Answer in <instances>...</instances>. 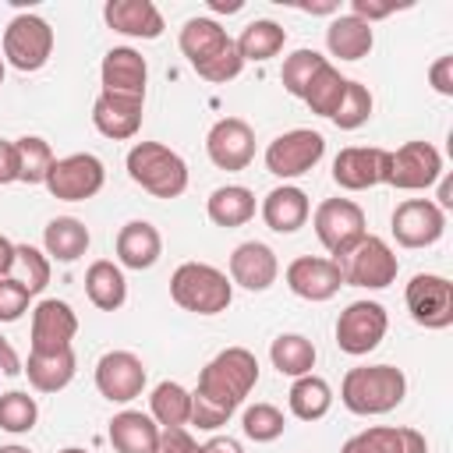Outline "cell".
<instances>
[{
  "instance_id": "cell-6",
  "label": "cell",
  "mask_w": 453,
  "mask_h": 453,
  "mask_svg": "<svg viewBox=\"0 0 453 453\" xmlns=\"http://www.w3.org/2000/svg\"><path fill=\"white\" fill-rule=\"evenodd\" d=\"M311 226H315V237L322 241V248L333 258H343L368 234L365 209L357 202H350V198H326V202H319V209L311 216Z\"/></svg>"
},
{
  "instance_id": "cell-56",
  "label": "cell",
  "mask_w": 453,
  "mask_h": 453,
  "mask_svg": "<svg viewBox=\"0 0 453 453\" xmlns=\"http://www.w3.org/2000/svg\"><path fill=\"white\" fill-rule=\"evenodd\" d=\"M0 85H4V57H0Z\"/></svg>"
},
{
  "instance_id": "cell-15",
  "label": "cell",
  "mask_w": 453,
  "mask_h": 453,
  "mask_svg": "<svg viewBox=\"0 0 453 453\" xmlns=\"http://www.w3.org/2000/svg\"><path fill=\"white\" fill-rule=\"evenodd\" d=\"M333 180L343 191H368L389 180V149L375 145H347L333 159Z\"/></svg>"
},
{
  "instance_id": "cell-51",
  "label": "cell",
  "mask_w": 453,
  "mask_h": 453,
  "mask_svg": "<svg viewBox=\"0 0 453 453\" xmlns=\"http://www.w3.org/2000/svg\"><path fill=\"white\" fill-rule=\"evenodd\" d=\"M11 269H14V241L0 234V280L11 276Z\"/></svg>"
},
{
  "instance_id": "cell-10",
  "label": "cell",
  "mask_w": 453,
  "mask_h": 453,
  "mask_svg": "<svg viewBox=\"0 0 453 453\" xmlns=\"http://www.w3.org/2000/svg\"><path fill=\"white\" fill-rule=\"evenodd\" d=\"M389 329V315L379 301H350L336 319V347L350 357L372 354Z\"/></svg>"
},
{
  "instance_id": "cell-24",
  "label": "cell",
  "mask_w": 453,
  "mask_h": 453,
  "mask_svg": "<svg viewBox=\"0 0 453 453\" xmlns=\"http://www.w3.org/2000/svg\"><path fill=\"white\" fill-rule=\"evenodd\" d=\"M308 216H311V202L294 184H280L262 198V219L273 234H294L308 223Z\"/></svg>"
},
{
  "instance_id": "cell-30",
  "label": "cell",
  "mask_w": 453,
  "mask_h": 453,
  "mask_svg": "<svg viewBox=\"0 0 453 453\" xmlns=\"http://www.w3.org/2000/svg\"><path fill=\"white\" fill-rule=\"evenodd\" d=\"M85 294L88 301L99 308V311H117L124 308L127 301V280H124V269L110 258H99L88 265L85 273Z\"/></svg>"
},
{
  "instance_id": "cell-11",
  "label": "cell",
  "mask_w": 453,
  "mask_h": 453,
  "mask_svg": "<svg viewBox=\"0 0 453 453\" xmlns=\"http://www.w3.org/2000/svg\"><path fill=\"white\" fill-rule=\"evenodd\" d=\"M403 301H407V311L418 326H425V329L453 326V283L446 276H435V273L411 276Z\"/></svg>"
},
{
  "instance_id": "cell-39",
  "label": "cell",
  "mask_w": 453,
  "mask_h": 453,
  "mask_svg": "<svg viewBox=\"0 0 453 453\" xmlns=\"http://www.w3.org/2000/svg\"><path fill=\"white\" fill-rule=\"evenodd\" d=\"M39 421V403L35 396H28L25 389H11V393H0V428L11 432V435H25L32 432Z\"/></svg>"
},
{
  "instance_id": "cell-2",
  "label": "cell",
  "mask_w": 453,
  "mask_h": 453,
  "mask_svg": "<svg viewBox=\"0 0 453 453\" xmlns=\"http://www.w3.org/2000/svg\"><path fill=\"white\" fill-rule=\"evenodd\" d=\"M403 396H407V379L393 365H361V368H350L340 382L343 407L361 418L389 414L393 407L403 403Z\"/></svg>"
},
{
  "instance_id": "cell-8",
  "label": "cell",
  "mask_w": 453,
  "mask_h": 453,
  "mask_svg": "<svg viewBox=\"0 0 453 453\" xmlns=\"http://www.w3.org/2000/svg\"><path fill=\"white\" fill-rule=\"evenodd\" d=\"M42 184L60 202H85V198H92V195L103 191L106 166L92 152H71V156L53 159V166H50V173H46Z\"/></svg>"
},
{
  "instance_id": "cell-26",
  "label": "cell",
  "mask_w": 453,
  "mask_h": 453,
  "mask_svg": "<svg viewBox=\"0 0 453 453\" xmlns=\"http://www.w3.org/2000/svg\"><path fill=\"white\" fill-rule=\"evenodd\" d=\"M234 39L226 35V28L216 21V18H188L184 28H180V53L188 57V64L198 71L202 64H209L212 57H219Z\"/></svg>"
},
{
  "instance_id": "cell-36",
  "label": "cell",
  "mask_w": 453,
  "mask_h": 453,
  "mask_svg": "<svg viewBox=\"0 0 453 453\" xmlns=\"http://www.w3.org/2000/svg\"><path fill=\"white\" fill-rule=\"evenodd\" d=\"M149 414L159 428H180L191 421V393L180 382H159L149 396Z\"/></svg>"
},
{
  "instance_id": "cell-25",
  "label": "cell",
  "mask_w": 453,
  "mask_h": 453,
  "mask_svg": "<svg viewBox=\"0 0 453 453\" xmlns=\"http://www.w3.org/2000/svg\"><path fill=\"white\" fill-rule=\"evenodd\" d=\"M163 255V237L149 219H131L117 234V262L124 269H152Z\"/></svg>"
},
{
  "instance_id": "cell-47",
  "label": "cell",
  "mask_w": 453,
  "mask_h": 453,
  "mask_svg": "<svg viewBox=\"0 0 453 453\" xmlns=\"http://www.w3.org/2000/svg\"><path fill=\"white\" fill-rule=\"evenodd\" d=\"M396 11V4H375V0H350V14L361 18L365 25H375L382 18H389Z\"/></svg>"
},
{
  "instance_id": "cell-21",
  "label": "cell",
  "mask_w": 453,
  "mask_h": 453,
  "mask_svg": "<svg viewBox=\"0 0 453 453\" xmlns=\"http://www.w3.org/2000/svg\"><path fill=\"white\" fill-rule=\"evenodd\" d=\"M99 78H103V92L145 99L149 64H145V57H142L138 50H131V46H113V50H106V57H103Z\"/></svg>"
},
{
  "instance_id": "cell-16",
  "label": "cell",
  "mask_w": 453,
  "mask_h": 453,
  "mask_svg": "<svg viewBox=\"0 0 453 453\" xmlns=\"http://www.w3.org/2000/svg\"><path fill=\"white\" fill-rule=\"evenodd\" d=\"M205 152L219 170H244L255 159V131L241 117H219L205 134Z\"/></svg>"
},
{
  "instance_id": "cell-1",
  "label": "cell",
  "mask_w": 453,
  "mask_h": 453,
  "mask_svg": "<svg viewBox=\"0 0 453 453\" xmlns=\"http://www.w3.org/2000/svg\"><path fill=\"white\" fill-rule=\"evenodd\" d=\"M255 386H258V357L248 347H226L198 372L195 396L219 407L223 414H234Z\"/></svg>"
},
{
  "instance_id": "cell-3",
  "label": "cell",
  "mask_w": 453,
  "mask_h": 453,
  "mask_svg": "<svg viewBox=\"0 0 453 453\" xmlns=\"http://www.w3.org/2000/svg\"><path fill=\"white\" fill-rule=\"evenodd\" d=\"M170 297L191 315H219L234 301V283L209 262H180L170 276Z\"/></svg>"
},
{
  "instance_id": "cell-54",
  "label": "cell",
  "mask_w": 453,
  "mask_h": 453,
  "mask_svg": "<svg viewBox=\"0 0 453 453\" xmlns=\"http://www.w3.org/2000/svg\"><path fill=\"white\" fill-rule=\"evenodd\" d=\"M0 453H32V449H25V446H0Z\"/></svg>"
},
{
  "instance_id": "cell-48",
  "label": "cell",
  "mask_w": 453,
  "mask_h": 453,
  "mask_svg": "<svg viewBox=\"0 0 453 453\" xmlns=\"http://www.w3.org/2000/svg\"><path fill=\"white\" fill-rule=\"evenodd\" d=\"M18 180V149L14 142L0 138V184H14Z\"/></svg>"
},
{
  "instance_id": "cell-32",
  "label": "cell",
  "mask_w": 453,
  "mask_h": 453,
  "mask_svg": "<svg viewBox=\"0 0 453 453\" xmlns=\"http://www.w3.org/2000/svg\"><path fill=\"white\" fill-rule=\"evenodd\" d=\"M205 212H209V219L216 226H226V230L244 226L255 216V195L244 184H223V188H216L209 195Z\"/></svg>"
},
{
  "instance_id": "cell-4",
  "label": "cell",
  "mask_w": 453,
  "mask_h": 453,
  "mask_svg": "<svg viewBox=\"0 0 453 453\" xmlns=\"http://www.w3.org/2000/svg\"><path fill=\"white\" fill-rule=\"evenodd\" d=\"M127 177L152 198H177L188 191V163L163 142H138L127 152Z\"/></svg>"
},
{
  "instance_id": "cell-49",
  "label": "cell",
  "mask_w": 453,
  "mask_h": 453,
  "mask_svg": "<svg viewBox=\"0 0 453 453\" xmlns=\"http://www.w3.org/2000/svg\"><path fill=\"white\" fill-rule=\"evenodd\" d=\"M25 365H21V357L14 354V347L7 343V336H0V372L4 375H18Z\"/></svg>"
},
{
  "instance_id": "cell-12",
  "label": "cell",
  "mask_w": 453,
  "mask_h": 453,
  "mask_svg": "<svg viewBox=\"0 0 453 453\" xmlns=\"http://www.w3.org/2000/svg\"><path fill=\"white\" fill-rule=\"evenodd\" d=\"M442 177V156L432 142H403L389 152V188L400 191H425Z\"/></svg>"
},
{
  "instance_id": "cell-34",
  "label": "cell",
  "mask_w": 453,
  "mask_h": 453,
  "mask_svg": "<svg viewBox=\"0 0 453 453\" xmlns=\"http://www.w3.org/2000/svg\"><path fill=\"white\" fill-rule=\"evenodd\" d=\"M234 42H237V53H241L244 64H248V60L262 64V60H273V57L283 50L287 32H283V25H276V21H269V18H255V21L244 25V32H241Z\"/></svg>"
},
{
  "instance_id": "cell-13",
  "label": "cell",
  "mask_w": 453,
  "mask_h": 453,
  "mask_svg": "<svg viewBox=\"0 0 453 453\" xmlns=\"http://www.w3.org/2000/svg\"><path fill=\"white\" fill-rule=\"evenodd\" d=\"M393 237L400 248H432L446 234V212L432 198H407L393 209Z\"/></svg>"
},
{
  "instance_id": "cell-40",
  "label": "cell",
  "mask_w": 453,
  "mask_h": 453,
  "mask_svg": "<svg viewBox=\"0 0 453 453\" xmlns=\"http://www.w3.org/2000/svg\"><path fill=\"white\" fill-rule=\"evenodd\" d=\"M372 110H375V99H372V92H368L361 81H350V78H347L343 99H340V106H336V113H333L329 120H333L340 131H357L361 124H368Z\"/></svg>"
},
{
  "instance_id": "cell-18",
  "label": "cell",
  "mask_w": 453,
  "mask_h": 453,
  "mask_svg": "<svg viewBox=\"0 0 453 453\" xmlns=\"http://www.w3.org/2000/svg\"><path fill=\"white\" fill-rule=\"evenodd\" d=\"M287 287L290 294H297L301 301H329L340 287V265L336 258H319V255H301L287 265Z\"/></svg>"
},
{
  "instance_id": "cell-29",
  "label": "cell",
  "mask_w": 453,
  "mask_h": 453,
  "mask_svg": "<svg viewBox=\"0 0 453 453\" xmlns=\"http://www.w3.org/2000/svg\"><path fill=\"white\" fill-rule=\"evenodd\" d=\"M326 46H329V53L340 57V60H361V57L372 53L375 32H372V25H365V21L354 18V14H336V18L329 21V28H326Z\"/></svg>"
},
{
  "instance_id": "cell-28",
  "label": "cell",
  "mask_w": 453,
  "mask_h": 453,
  "mask_svg": "<svg viewBox=\"0 0 453 453\" xmlns=\"http://www.w3.org/2000/svg\"><path fill=\"white\" fill-rule=\"evenodd\" d=\"M74 368H78V361H74V350L67 347V350H53V354L28 350V365L21 372L28 375L32 389H39V393H60L64 386H71Z\"/></svg>"
},
{
  "instance_id": "cell-5",
  "label": "cell",
  "mask_w": 453,
  "mask_h": 453,
  "mask_svg": "<svg viewBox=\"0 0 453 453\" xmlns=\"http://www.w3.org/2000/svg\"><path fill=\"white\" fill-rule=\"evenodd\" d=\"M336 265H340L343 283L365 287V290H382L400 273V262H396L393 248L375 234H365L343 258H336Z\"/></svg>"
},
{
  "instance_id": "cell-52",
  "label": "cell",
  "mask_w": 453,
  "mask_h": 453,
  "mask_svg": "<svg viewBox=\"0 0 453 453\" xmlns=\"http://www.w3.org/2000/svg\"><path fill=\"white\" fill-rule=\"evenodd\" d=\"M209 7L219 11V14H223V11H226V14H237L244 4H241V0H230V4H226V0H209Z\"/></svg>"
},
{
  "instance_id": "cell-44",
  "label": "cell",
  "mask_w": 453,
  "mask_h": 453,
  "mask_svg": "<svg viewBox=\"0 0 453 453\" xmlns=\"http://www.w3.org/2000/svg\"><path fill=\"white\" fill-rule=\"evenodd\" d=\"M28 301H32V294L14 276L0 280V322H18L28 311Z\"/></svg>"
},
{
  "instance_id": "cell-20",
  "label": "cell",
  "mask_w": 453,
  "mask_h": 453,
  "mask_svg": "<svg viewBox=\"0 0 453 453\" xmlns=\"http://www.w3.org/2000/svg\"><path fill=\"white\" fill-rule=\"evenodd\" d=\"M280 276V262H276V251L262 241H244L234 248L230 255V283L251 290V294H262L276 283Z\"/></svg>"
},
{
  "instance_id": "cell-42",
  "label": "cell",
  "mask_w": 453,
  "mask_h": 453,
  "mask_svg": "<svg viewBox=\"0 0 453 453\" xmlns=\"http://www.w3.org/2000/svg\"><path fill=\"white\" fill-rule=\"evenodd\" d=\"M322 64H326V57H322L319 50H294V53L283 60V71H280L283 88L301 99L304 88H308V81L315 78V71H319Z\"/></svg>"
},
{
  "instance_id": "cell-22",
  "label": "cell",
  "mask_w": 453,
  "mask_h": 453,
  "mask_svg": "<svg viewBox=\"0 0 453 453\" xmlns=\"http://www.w3.org/2000/svg\"><path fill=\"white\" fill-rule=\"evenodd\" d=\"M103 18L113 32L131 39H159L163 35V14L152 0H110L103 7Z\"/></svg>"
},
{
  "instance_id": "cell-19",
  "label": "cell",
  "mask_w": 453,
  "mask_h": 453,
  "mask_svg": "<svg viewBox=\"0 0 453 453\" xmlns=\"http://www.w3.org/2000/svg\"><path fill=\"white\" fill-rule=\"evenodd\" d=\"M142 113H145V99L134 96H113V92H99L92 103V124L103 138L113 142H127L138 134L142 127Z\"/></svg>"
},
{
  "instance_id": "cell-14",
  "label": "cell",
  "mask_w": 453,
  "mask_h": 453,
  "mask_svg": "<svg viewBox=\"0 0 453 453\" xmlns=\"http://www.w3.org/2000/svg\"><path fill=\"white\" fill-rule=\"evenodd\" d=\"M96 389L110 403H131L145 389V361L131 350H106L96 361Z\"/></svg>"
},
{
  "instance_id": "cell-43",
  "label": "cell",
  "mask_w": 453,
  "mask_h": 453,
  "mask_svg": "<svg viewBox=\"0 0 453 453\" xmlns=\"http://www.w3.org/2000/svg\"><path fill=\"white\" fill-rule=\"evenodd\" d=\"M241 428H244V435L255 439V442H273V439L283 435L287 418H283V411L273 407V403H251V407L244 411V418H241Z\"/></svg>"
},
{
  "instance_id": "cell-33",
  "label": "cell",
  "mask_w": 453,
  "mask_h": 453,
  "mask_svg": "<svg viewBox=\"0 0 453 453\" xmlns=\"http://www.w3.org/2000/svg\"><path fill=\"white\" fill-rule=\"evenodd\" d=\"M315 343L301 333H280L273 343H269V361L280 375H290V379H301V375H311L315 368Z\"/></svg>"
},
{
  "instance_id": "cell-27",
  "label": "cell",
  "mask_w": 453,
  "mask_h": 453,
  "mask_svg": "<svg viewBox=\"0 0 453 453\" xmlns=\"http://www.w3.org/2000/svg\"><path fill=\"white\" fill-rule=\"evenodd\" d=\"M110 446L117 453H152L156 439H159V425L152 421V414L142 411H120L110 418Z\"/></svg>"
},
{
  "instance_id": "cell-7",
  "label": "cell",
  "mask_w": 453,
  "mask_h": 453,
  "mask_svg": "<svg viewBox=\"0 0 453 453\" xmlns=\"http://www.w3.org/2000/svg\"><path fill=\"white\" fill-rule=\"evenodd\" d=\"M53 53V28L39 14H14L4 28V60L18 71H39L46 67Z\"/></svg>"
},
{
  "instance_id": "cell-55",
  "label": "cell",
  "mask_w": 453,
  "mask_h": 453,
  "mask_svg": "<svg viewBox=\"0 0 453 453\" xmlns=\"http://www.w3.org/2000/svg\"><path fill=\"white\" fill-rule=\"evenodd\" d=\"M57 453H88V449H81V446H64V449H57Z\"/></svg>"
},
{
  "instance_id": "cell-46",
  "label": "cell",
  "mask_w": 453,
  "mask_h": 453,
  "mask_svg": "<svg viewBox=\"0 0 453 453\" xmlns=\"http://www.w3.org/2000/svg\"><path fill=\"white\" fill-rule=\"evenodd\" d=\"M428 81L439 96H453V57H439L432 67H428Z\"/></svg>"
},
{
  "instance_id": "cell-17",
  "label": "cell",
  "mask_w": 453,
  "mask_h": 453,
  "mask_svg": "<svg viewBox=\"0 0 453 453\" xmlns=\"http://www.w3.org/2000/svg\"><path fill=\"white\" fill-rule=\"evenodd\" d=\"M74 333H78V315L67 301L46 297L32 308V350H39V354L67 350Z\"/></svg>"
},
{
  "instance_id": "cell-41",
  "label": "cell",
  "mask_w": 453,
  "mask_h": 453,
  "mask_svg": "<svg viewBox=\"0 0 453 453\" xmlns=\"http://www.w3.org/2000/svg\"><path fill=\"white\" fill-rule=\"evenodd\" d=\"M14 269H18V283L35 297L39 290H46L50 283V255L32 248V244H14ZM11 269V273H14Z\"/></svg>"
},
{
  "instance_id": "cell-9",
  "label": "cell",
  "mask_w": 453,
  "mask_h": 453,
  "mask_svg": "<svg viewBox=\"0 0 453 453\" xmlns=\"http://www.w3.org/2000/svg\"><path fill=\"white\" fill-rule=\"evenodd\" d=\"M322 156H326V138L311 127H294V131H283L269 142L265 170L280 180H294V177L308 173L311 166H319Z\"/></svg>"
},
{
  "instance_id": "cell-50",
  "label": "cell",
  "mask_w": 453,
  "mask_h": 453,
  "mask_svg": "<svg viewBox=\"0 0 453 453\" xmlns=\"http://www.w3.org/2000/svg\"><path fill=\"white\" fill-rule=\"evenodd\" d=\"M202 453H244V446H241L237 439H230V435H212V439L202 446Z\"/></svg>"
},
{
  "instance_id": "cell-38",
  "label": "cell",
  "mask_w": 453,
  "mask_h": 453,
  "mask_svg": "<svg viewBox=\"0 0 453 453\" xmlns=\"http://www.w3.org/2000/svg\"><path fill=\"white\" fill-rule=\"evenodd\" d=\"M14 149H18V180L21 184H42L53 159H57L50 142L39 138V134H25V138L14 142Z\"/></svg>"
},
{
  "instance_id": "cell-31",
  "label": "cell",
  "mask_w": 453,
  "mask_h": 453,
  "mask_svg": "<svg viewBox=\"0 0 453 453\" xmlns=\"http://www.w3.org/2000/svg\"><path fill=\"white\" fill-rule=\"evenodd\" d=\"M88 226L81 223V219H74V216H57V219H50L46 223V230H42V248H46V255L50 258H57V262H78L85 251H88Z\"/></svg>"
},
{
  "instance_id": "cell-35",
  "label": "cell",
  "mask_w": 453,
  "mask_h": 453,
  "mask_svg": "<svg viewBox=\"0 0 453 453\" xmlns=\"http://www.w3.org/2000/svg\"><path fill=\"white\" fill-rule=\"evenodd\" d=\"M287 403H290V414L294 418H301V421H319V418H326L329 414V407H333V389H329V382L322 379V375H301V379H294V386H290V393H287Z\"/></svg>"
},
{
  "instance_id": "cell-53",
  "label": "cell",
  "mask_w": 453,
  "mask_h": 453,
  "mask_svg": "<svg viewBox=\"0 0 453 453\" xmlns=\"http://www.w3.org/2000/svg\"><path fill=\"white\" fill-rule=\"evenodd\" d=\"M301 11H308V14H336V4H301Z\"/></svg>"
},
{
  "instance_id": "cell-45",
  "label": "cell",
  "mask_w": 453,
  "mask_h": 453,
  "mask_svg": "<svg viewBox=\"0 0 453 453\" xmlns=\"http://www.w3.org/2000/svg\"><path fill=\"white\" fill-rule=\"evenodd\" d=\"M152 453H202V446L180 425V428H159V439H156V449Z\"/></svg>"
},
{
  "instance_id": "cell-37",
  "label": "cell",
  "mask_w": 453,
  "mask_h": 453,
  "mask_svg": "<svg viewBox=\"0 0 453 453\" xmlns=\"http://www.w3.org/2000/svg\"><path fill=\"white\" fill-rule=\"evenodd\" d=\"M343 88H347V78L326 60V64L315 71V78L308 81V88H304L301 99L308 103L311 113H319V117H333L336 106H340V99H343Z\"/></svg>"
},
{
  "instance_id": "cell-23",
  "label": "cell",
  "mask_w": 453,
  "mask_h": 453,
  "mask_svg": "<svg viewBox=\"0 0 453 453\" xmlns=\"http://www.w3.org/2000/svg\"><path fill=\"white\" fill-rule=\"evenodd\" d=\"M340 453H428V442L418 428L407 425H375L343 442Z\"/></svg>"
}]
</instances>
